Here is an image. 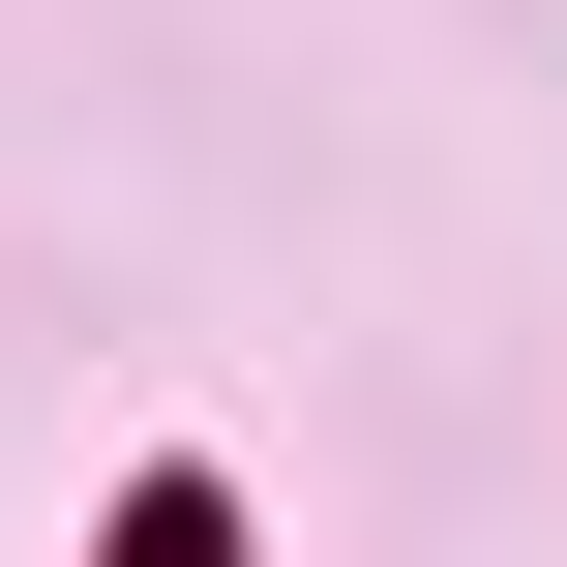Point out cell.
<instances>
[{
	"label": "cell",
	"instance_id": "cell-1",
	"mask_svg": "<svg viewBox=\"0 0 567 567\" xmlns=\"http://www.w3.org/2000/svg\"><path fill=\"white\" fill-rule=\"evenodd\" d=\"M120 567H239V538H209V508H150V538H120Z\"/></svg>",
	"mask_w": 567,
	"mask_h": 567
}]
</instances>
